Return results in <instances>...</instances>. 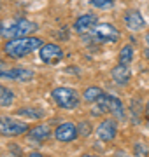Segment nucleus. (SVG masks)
I'll list each match as a JSON object with an SVG mask.
<instances>
[{"mask_svg": "<svg viewBox=\"0 0 149 157\" xmlns=\"http://www.w3.org/2000/svg\"><path fill=\"white\" fill-rule=\"evenodd\" d=\"M132 58H133V47L132 45H123V49L119 51V61L123 65H128L132 61Z\"/></svg>", "mask_w": 149, "mask_h": 157, "instance_id": "obj_16", "label": "nucleus"}, {"mask_svg": "<svg viewBox=\"0 0 149 157\" xmlns=\"http://www.w3.org/2000/svg\"><path fill=\"white\" fill-rule=\"evenodd\" d=\"M34 75L35 73L28 68H9L4 73V77L11 78V80H30V78H34Z\"/></svg>", "mask_w": 149, "mask_h": 157, "instance_id": "obj_11", "label": "nucleus"}, {"mask_svg": "<svg viewBox=\"0 0 149 157\" xmlns=\"http://www.w3.org/2000/svg\"><path fill=\"white\" fill-rule=\"evenodd\" d=\"M6 72H7V65H6V61L0 59V77H4V73Z\"/></svg>", "mask_w": 149, "mask_h": 157, "instance_id": "obj_21", "label": "nucleus"}, {"mask_svg": "<svg viewBox=\"0 0 149 157\" xmlns=\"http://www.w3.org/2000/svg\"><path fill=\"white\" fill-rule=\"evenodd\" d=\"M28 136H30V140H34V141H44L51 136V129H49V126H46V124H39L37 128L30 129Z\"/></svg>", "mask_w": 149, "mask_h": 157, "instance_id": "obj_13", "label": "nucleus"}, {"mask_svg": "<svg viewBox=\"0 0 149 157\" xmlns=\"http://www.w3.org/2000/svg\"><path fill=\"white\" fill-rule=\"evenodd\" d=\"M146 58H147V59H149V51H147V52H146Z\"/></svg>", "mask_w": 149, "mask_h": 157, "instance_id": "obj_26", "label": "nucleus"}, {"mask_svg": "<svg viewBox=\"0 0 149 157\" xmlns=\"http://www.w3.org/2000/svg\"><path fill=\"white\" fill-rule=\"evenodd\" d=\"M118 135V126L114 121H102L100 126L97 128V138L102 141H112Z\"/></svg>", "mask_w": 149, "mask_h": 157, "instance_id": "obj_8", "label": "nucleus"}, {"mask_svg": "<svg viewBox=\"0 0 149 157\" xmlns=\"http://www.w3.org/2000/svg\"><path fill=\"white\" fill-rule=\"evenodd\" d=\"M149 150L144 143H135V155L137 157H147Z\"/></svg>", "mask_w": 149, "mask_h": 157, "instance_id": "obj_20", "label": "nucleus"}, {"mask_svg": "<svg viewBox=\"0 0 149 157\" xmlns=\"http://www.w3.org/2000/svg\"><path fill=\"white\" fill-rule=\"evenodd\" d=\"M83 157H95V155H83Z\"/></svg>", "mask_w": 149, "mask_h": 157, "instance_id": "obj_27", "label": "nucleus"}, {"mask_svg": "<svg viewBox=\"0 0 149 157\" xmlns=\"http://www.w3.org/2000/svg\"><path fill=\"white\" fill-rule=\"evenodd\" d=\"M144 40H146V44L149 45V33H146V37H144Z\"/></svg>", "mask_w": 149, "mask_h": 157, "instance_id": "obj_24", "label": "nucleus"}, {"mask_svg": "<svg viewBox=\"0 0 149 157\" xmlns=\"http://www.w3.org/2000/svg\"><path fill=\"white\" fill-rule=\"evenodd\" d=\"M77 136H79V131L75 128V124H72V122H62L54 129V138L58 141H63V143L74 141Z\"/></svg>", "mask_w": 149, "mask_h": 157, "instance_id": "obj_7", "label": "nucleus"}, {"mask_svg": "<svg viewBox=\"0 0 149 157\" xmlns=\"http://www.w3.org/2000/svg\"><path fill=\"white\" fill-rule=\"evenodd\" d=\"M12 101H14V94L9 87L0 84V107H9Z\"/></svg>", "mask_w": 149, "mask_h": 157, "instance_id": "obj_15", "label": "nucleus"}, {"mask_svg": "<svg viewBox=\"0 0 149 157\" xmlns=\"http://www.w3.org/2000/svg\"><path fill=\"white\" fill-rule=\"evenodd\" d=\"M116 157H128V155H126V154H125V152H116Z\"/></svg>", "mask_w": 149, "mask_h": 157, "instance_id": "obj_23", "label": "nucleus"}, {"mask_svg": "<svg viewBox=\"0 0 149 157\" xmlns=\"http://www.w3.org/2000/svg\"><path fill=\"white\" fill-rule=\"evenodd\" d=\"M28 157H42V154H39V152H32V154H28Z\"/></svg>", "mask_w": 149, "mask_h": 157, "instance_id": "obj_22", "label": "nucleus"}, {"mask_svg": "<svg viewBox=\"0 0 149 157\" xmlns=\"http://www.w3.org/2000/svg\"><path fill=\"white\" fill-rule=\"evenodd\" d=\"M125 25L126 28L132 30V32H140L146 26V21H144L142 14L137 9H130V11L125 12Z\"/></svg>", "mask_w": 149, "mask_h": 157, "instance_id": "obj_9", "label": "nucleus"}, {"mask_svg": "<svg viewBox=\"0 0 149 157\" xmlns=\"http://www.w3.org/2000/svg\"><path fill=\"white\" fill-rule=\"evenodd\" d=\"M53 100L56 101V105L60 108H65V110H74V108L79 107L81 98L77 94V91L72 89V87H56L53 89L51 93Z\"/></svg>", "mask_w": 149, "mask_h": 157, "instance_id": "obj_4", "label": "nucleus"}, {"mask_svg": "<svg viewBox=\"0 0 149 157\" xmlns=\"http://www.w3.org/2000/svg\"><path fill=\"white\" fill-rule=\"evenodd\" d=\"M86 37L91 42H97V44L116 42V40L119 39V30L116 28V26H112L111 23H97L86 33Z\"/></svg>", "mask_w": 149, "mask_h": 157, "instance_id": "obj_2", "label": "nucleus"}, {"mask_svg": "<svg viewBox=\"0 0 149 157\" xmlns=\"http://www.w3.org/2000/svg\"><path fill=\"white\" fill-rule=\"evenodd\" d=\"M40 59L47 65H53V63H58L63 58V49L58 44H44L39 49Z\"/></svg>", "mask_w": 149, "mask_h": 157, "instance_id": "obj_6", "label": "nucleus"}, {"mask_svg": "<svg viewBox=\"0 0 149 157\" xmlns=\"http://www.w3.org/2000/svg\"><path fill=\"white\" fill-rule=\"evenodd\" d=\"M18 115H23L26 119H42L44 117V110H40L39 107H25L18 110Z\"/></svg>", "mask_w": 149, "mask_h": 157, "instance_id": "obj_14", "label": "nucleus"}, {"mask_svg": "<svg viewBox=\"0 0 149 157\" xmlns=\"http://www.w3.org/2000/svg\"><path fill=\"white\" fill-rule=\"evenodd\" d=\"M77 131H79L83 136H88V135H91V126H90L88 121H83V122L79 124V128H77Z\"/></svg>", "mask_w": 149, "mask_h": 157, "instance_id": "obj_19", "label": "nucleus"}, {"mask_svg": "<svg viewBox=\"0 0 149 157\" xmlns=\"http://www.w3.org/2000/svg\"><path fill=\"white\" fill-rule=\"evenodd\" d=\"M44 45L42 39L39 37H21V39H11L4 44V52L9 58H23L34 51H39Z\"/></svg>", "mask_w": 149, "mask_h": 157, "instance_id": "obj_1", "label": "nucleus"}, {"mask_svg": "<svg viewBox=\"0 0 149 157\" xmlns=\"http://www.w3.org/2000/svg\"><path fill=\"white\" fill-rule=\"evenodd\" d=\"M2 30H4V21H0V35H2Z\"/></svg>", "mask_w": 149, "mask_h": 157, "instance_id": "obj_25", "label": "nucleus"}, {"mask_svg": "<svg viewBox=\"0 0 149 157\" xmlns=\"http://www.w3.org/2000/svg\"><path fill=\"white\" fill-rule=\"evenodd\" d=\"M30 131L28 124L12 117H0V136H19Z\"/></svg>", "mask_w": 149, "mask_h": 157, "instance_id": "obj_5", "label": "nucleus"}, {"mask_svg": "<svg viewBox=\"0 0 149 157\" xmlns=\"http://www.w3.org/2000/svg\"><path fill=\"white\" fill-rule=\"evenodd\" d=\"M102 94H103V91L100 89V87H88V89L84 91L83 98H84L86 101H97Z\"/></svg>", "mask_w": 149, "mask_h": 157, "instance_id": "obj_17", "label": "nucleus"}, {"mask_svg": "<svg viewBox=\"0 0 149 157\" xmlns=\"http://www.w3.org/2000/svg\"><path fill=\"white\" fill-rule=\"evenodd\" d=\"M37 23L28 21V19H19V21H12L11 25L4 26L2 30V37H6L7 40L11 39H21V37H28L30 33L37 32Z\"/></svg>", "mask_w": 149, "mask_h": 157, "instance_id": "obj_3", "label": "nucleus"}, {"mask_svg": "<svg viewBox=\"0 0 149 157\" xmlns=\"http://www.w3.org/2000/svg\"><path fill=\"white\" fill-rule=\"evenodd\" d=\"M112 78H114V82L116 84H119V86H125V84H128V80H130V70H128V67L126 65H118V67H114L112 68Z\"/></svg>", "mask_w": 149, "mask_h": 157, "instance_id": "obj_12", "label": "nucleus"}, {"mask_svg": "<svg viewBox=\"0 0 149 157\" xmlns=\"http://www.w3.org/2000/svg\"><path fill=\"white\" fill-rule=\"evenodd\" d=\"M95 25H97V17L93 14H84V16L77 17V21L74 23V30L81 35H86Z\"/></svg>", "mask_w": 149, "mask_h": 157, "instance_id": "obj_10", "label": "nucleus"}, {"mask_svg": "<svg viewBox=\"0 0 149 157\" xmlns=\"http://www.w3.org/2000/svg\"><path fill=\"white\" fill-rule=\"evenodd\" d=\"M90 2L97 9H103V11H107V9H111V7L114 6V0H90Z\"/></svg>", "mask_w": 149, "mask_h": 157, "instance_id": "obj_18", "label": "nucleus"}]
</instances>
